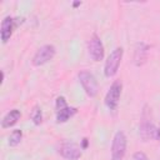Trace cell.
Listing matches in <instances>:
<instances>
[{
	"mask_svg": "<svg viewBox=\"0 0 160 160\" xmlns=\"http://www.w3.org/2000/svg\"><path fill=\"white\" fill-rule=\"evenodd\" d=\"M148 51H149V46L144 42H138L135 46V51H134V62L135 65L140 66L146 61L148 58Z\"/></svg>",
	"mask_w": 160,
	"mask_h": 160,
	"instance_id": "8fae6325",
	"label": "cell"
},
{
	"mask_svg": "<svg viewBox=\"0 0 160 160\" xmlns=\"http://www.w3.org/2000/svg\"><path fill=\"white\" fill-rule=\"evenodd\" d=\"M59 154L66 160H78L81 156V146L72 141H65L59 146Z\"/></svg>",
	"mask_w": 160,
	"mask_h": 160,
	"instance_id": "ba28073f",
	"label": "cell"
},
{
	"mask_svg": "<svg viewBox=\"0 0 160 160\" xmlns=\"http://www.w3.org/2000/svg\"><path fill=\"white\" fill-rule=\"evenodd\" d=\"M159 135V128L155 126L150 121H142L139 126V136L142 141H150V140H158Z\"/></svg>",
	"mask_w": 160,
	"mask_h": 160,
	"instance_id": "9c48e42d",
	"label": "cell"
},
{
	"mask_svg": "<svg viewBox=\"0 0 160 160\" xmlns=\"http://www.w3.org/2000/svg\"><path fill=\"white\" fill-rule=\"evenodd\" d=\"M121 89H122V85L119 80H115L110 85V88H109V90L105 95V99H104V102H105V105L109 110L114 111V110L118 109L120 96H121Z\"/></svg>",
	"mask_w": 160,
	"mask_h": 160,
	"instance_id": "5b68a950",
	"label": "cell"
},
{
	"mask_svg": "<svg viewBox=\"0 0 160 160\" xmlns=\"http://www.w3.org/2000/svg\"><path fill=\"white\" fill-rule=\"evenodd\" d=\"M88 51L90 58L94 61H100L104 59V54H105V49L102 45V41L100 40V38L96 34H92L91 38L88 41Z\"/></svg>",
	"mask_w": 160,
	"mask_h": 160,
	"instance_id": "52a82bcc",
	"label": "cell"
},
{
	"mask_svg": "<svg viewBox=\"0 0 160 160\" xmlns=\"http://www.w3.org/2000/svg\"><path fill=\"white\" fill-rule=\"evenodd\" d=\"M78 78H79V81L84 89V91L86 92L88 96L90 98H94L98 95V91H99V85H98V81H96V78L88 70H81L79 74H78Z\"/></svg>",
	"mask_w": 160,
	"mask_h": 160,
	"instance_id": "3957f363",
	"label": "cell"
},
{
	"mask_svg": "<svg viewBox=\"0 0 160 160\" xmlns=\"http://www.w3.org/2000/svg\"><path fill=\"white\" fill-rule=\"evenodd\" d=\"M30 118H31V121L35 124V125H40L41 121H42V112H41V109L40 106H34V109L31 110V114H30Z\"/></svg>",
	"mask_w": 160,
	"mask_h": 160,
	"instance_id": "5bb4252c",
	"label": "cell"
},
{
	"mask_svg": "<svg viewBox=\"0 0 160 160\" xmlns=\"http://www.w3.org/2000/svg\"><path fill=\"white\" fill-rule=\"evenodd\" d=\"M88 148V139H82V142H81V149H86Z\"/></svg>",
	"mask_w": 160,
	"mask_h": 160,
	"instance_id": "2e32d148",
	"label": "cell"
},
{
	"mask_svg": "<svg viewBox=\"0 0 160 160\" xmlns=\"http://www.w3.org/2000/svg\"><path fill=\"white\" fill-rule=\"evenodd\" d=\"M20 118H21L20 110H18V109L10 110L9 112H6V114L4 115L2 120H1V128H2V129H9V128L14 126V125L20 120Z\"/></svg>",
	"mask_w": 160,
	"mask_h": 160,
	"instance_id": "7c38bea8",
	"label": "cell"
},
{
	"mask_svg": "<svg viewBox=\"0 0 160 160\" xmlns=\"http://www.w3.org/2000/svg\"><path fill=\"white\" fill-rule=\"evenodd\" d=\"M122 55H124L122 48H115L109 54V56L105 61V65H104V75L106 78H112L118 72L121 59H122Z\"/></svg>",
	"mask_w": 160,
	"mask_h": 160,
	"instance_id": "7a4b0ae2",
	"label": "cell"
},
{
	"mask_svg": "<svg viewBox=\"0 0 160 160\" xmlns=\"http://www.w3.org/2000/svg\"><path fill=\"white\" fill-rule=\"evenodd\" d=\"M21 139H22V131H21L20 129L12 130V131H11V134H10V136H9L8 144H9V146H11V148L18 146V145L20 144Z\"/></svg>",
	"mask_w": 160,
	"mask_h": 160,
	"instance_id": "4fadbf2b",
	"label": "cell"
},
{
	"mask_svg": "<svg viewBox=\"0 0 160 160\" xmlns=\"http://www.w3.org/2000/svg\"><path fill=\"white\" fill-rule=\"evenodd\" d=\"M132 160H149V158L146 156L145 152L142 151H136L132 154Z\"/></svg>",
	"mask_w": 160,
	"mask_h": 160,
	"instance_id": "9a60e30c",
	"label": "cell"
},
{
	"mask_svg": "<svg viewBox=\"0 0 160 160\" xmlns=\"http://www.w3.org/2000/svg\"><path fill=\"white\" fill-rule=\"evenodd\" d=\"M56 108V121L58 122H66L70 118L76 114V108L69 106L64 96H59L55 102Z\"/></svg>",
	"mask_w": 160,
	"mask_h": 160,
	"instance_id": "8992f818",
	"label": "cell"
},
{
	"mask_svg": "<svg viewBox=\"0 0 160 160\" xmlns=\"http://www.w3.org/2000/svg\"><path fill=\"white\" fill-rule=\"evenodd\" d=\"M79 5H81V2H80V1H78V2H74V6H79Z\"/></svg>",
	"mask_w": 160,
	"mask_h": 160,
	"instance_id": "e0dca14e",
	"label": "cell"
},
{
	"mask_svg": "<svg viewBox=\"0 0 160 160\" xmlns=\"http://www.w3.org/2000/svg\"><path fill=\"white\" fill-rule=\"evenodd\" d=\"M158 140H159V142H160V126H159V135H158Z\"/></svg>",
	"mask_w": 160,
	"mask_h": 160,
	"instance_id": "ac0fdd59",
	"label": "cell"
},
{
	"mask_svg": "<svg viewBox=\"0 0 160 160\" xmlns=\"http://www.w3.org/2000/svg\"><path fill=\"white\" fill-rule=\"evenodd\" d=\"M126 146H128V139L124 131L119 130L115 132L112 141H111V160H122L126 154Z\"/></svg>",
	"mask_w": 160,
	"mask_h": 160,
	"instance_id": "6da1fadb",
	"label": "cell"
},
{
	"mask_svg": "<svg viewBox=\"0 0 160 160\" xmlns=\"http://www.w3.org/2000/svg\"><path fill=\"white\" fill-rule=\"evenodd\" d=\"M16 26H18L16 19H14L11 16H5L2 19L1 28H0V36H1L2 44H6L10 40V38H11V35H12V32H14Z\"/></svg>",
	"mask_w": 160,
	"mask_h": 160,
	"instance_id": "30bf717a",
	"label": "cell"
},
{
	"mask_svg": "<svg viewBox=\"0 0 160 160\" xmlns=\"http://www.w3.org/2000/svg\"><path fill=\"white\" fill-rule=\"evenodd\" d=\"M55 54H56L55 46L51 44H45L36 50L35 55L32 56L31 62L34 66H42V65L48 64L49 61H51L54 59Z\"/></svg>",
	"mask_w": 160,
	"mask_h": 160,
	"instance_id": "277c9868",
	"label": "cell"
}]
</instances>
